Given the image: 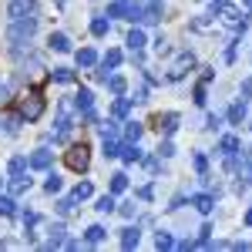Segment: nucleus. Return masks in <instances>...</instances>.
<instances>
[{
  "instance_id": "20",
  "label": "nucleus",
  "mask_w": 252,
  "mask_h": 252,
  "mask_svg": "<svg viewBox=\"0 0 252 252\" xmlns=\"http://www.w3.org/2000/svg\"><path fill=\"white\" fill-rule=\"evenodd\" d=\"M74 78H78V74H74L71 67H54V81H58V84H71Z\"/></svg>"
},
{
  "instance_id": "25",
  "label": "nucleus",
  "mask_w": 252,
  "mask_h": 252,
  "mask_svg": "<svg viewBox=\"0 0 252 252\" xmlns=\"http://www.w3.org/2000/svg\"><path fill=\"white\" fill-rule=\"evenodd\" d=\"M91 192H94V189H91V182H81L71 195H74V202H84V198H91Z\"/></svg>"
},
{
  "instance_id": "32",
  "label": "nucleus",
  "mask_w": 252,
  "mask_h": 252,
  "mask_svg": "<svg viewBox=\"0 0 252 252\" xmlns=\"http://www.w3.org/2000/svg\"><path fill=\"white\" fill-rule=\"evenodd\" d=\"M155 246H158V249H172V246H175V239H172L168 232H158V235H155Z\"/></svg>"
},
{
  "instance_id": "7",
  "label": "nucleus",
  "mask_w": 252,
  "mask_h": 252,
  "mask_svg": "<svg viewBox=\"0 0 252 252\" xmlns=\"http://www.w3.org/2000/svg\"><path fill=\"white\" fill-rule=\"evenodd\" d=\"M7 14H10V20H20V17H27V14H34V0H10Z\"/></svg>"
},
{
  "instance_id": "27",
  "label": "nucleus",
  "mask_w": 252,
  "mask_h": 252,
  "mask_svg": "<svg viewBox=\"0 0 252 252\" xmlns=\"http://www.w3.org/2000/svg\"><path fill=\"white\" fill-rule=\"evenodd\" d=\"M104 155H108V158H118V155H121V145H118V138H104Z\"/></svg>"
},
{
  "instance_id": "9",
  "label": "nucleus",
  "mask_w": 252,
  "mask_h": 252,
  "mask_svg": "<svg viewBox=\"0 0 252 252\" xmlns=\"http://www.w3.org/2000/svg\"><path fill=\"white\" fill-rule=\"evenodd\" d=\"M27 165H31V168H37V172H44V168H51V152H47V148H37L34 155L27 158Z\"/></svg>"
},
{
  "instance_id": "22",
  "label": "nucleus",
  "mask_w": 252,
  "mask_h": 252,
  "mask_svg": "<svg viewBox=\"0 0 252 252\" xmlns=\"http://www.w3.org/2000/svg\"><path fill=\"white\" fill-rule=\"evenodd\" d=\"M128 47H131V54H135V51H141V47H145V34H141V31H131V34H128Z\"/></svg>"
},
{
  "instance_id": "11",
  "label": "nucleus",
  "mask_w": 252,
  "mask_h": 252,
  "mask_svg": "<svg viewBox=\"0 0 252 252\" xmlns=\"http://www.w3.org/2000/svg\"><path fill=\"white\" fill-rule=\"evenodd\" d=\"M94 64H97V54L91 47H81L78 51V67H94Z\"/></svg>"
},
{
  "instance_id": "46",
  "label": "nucleus",
  "mask_w": 252,
  "mask_h": 252,
  "mask_svg": "<svg viewBox=\"0 0 252 252\" xmlns=\"http://www.w3.org/2000/svg\"><path fill=\"white\" fill-rule=\"evenodd\" d=\"M246 225H252V209H249V212H246Z\"/></svg>"
},
{
  "instance_id": "29",
  "label": "nucleus",
  "mask_w": 252,
  "mask_h": 252,
  "mask_svg": "<svg viewBox=\"0 0 252 252\" xmlns=\"http://www.w3.org/2000/svg\"><path fill=\"white\" fill-rule=\"evenodd\" d=\"M84 239H88V242H91V246H97V242H101V239H104V229H101V225H91V229H88V232H84Z\"/></svg>"
},
{
  "instance_id": "26",
  "label": "nucleus",
  "mask_w": 252,
  "mask_h": 252,
  "mask_svg": "<svg viewBox=\"0 0 252 252\" xmlns=\"http://www.w3.org/2000/svg\"><path fill=\"white\" fill-rule=\"evenodd\" d=\"M108 17H128V0H118L108 7Z\"/></svg>"
},
{
  "instance_id": "10",
  "label": "nucleus",
  "mask_w": 252,
  "mask_h": 252,
  "mask_svg": "<svg viewBox=\"0 0 252 252\" xmlns=\"http://www.w3.org/2000/svg\"><path fill=\"white\" fill-rule=\"evenodd\" d=\"M64 246V225H54L51 229V239L44 242V249H61Z\"/></svg>"
},
{
  "instance_id": "4",
  "label": "nucleus",
  "mask_w": 252,
  "mask_h": 252,
  "mask_svg": "<svg viewBox=\"0 0 252 252\" xmlns=\"http://www.w3.org/2000/svg\"><path fill=\"white\" fill-rule=\"evenodd\" d=\"M192 67H195V58L185 51V54H178V58H175V64L168 67V78H172V81H182L189 71H192Z\"/></svg>"
},
{
  "instance_id": "1",
  "label": "nucleus",
  "mask_w": 252,
  "mask_h": 252,
  "mask_svg": "<svg viewBox=\"0 0 252 252\" xmlns=\"http://www.w3.org/2000/svg\"><path fill=\"white\" fill-rule=\"evenodd\" d=\"M64 161H67L71 172H88V165H91V148H88L84 141H81V145H71L67 155H64Z\"/></svg>"
},
{
  "instance_id": "40",
  "label": "nucleus",
  "mask_w": 252,
  "mask_h": 252,
  "mask_svg": "<svg viewBox=\"0 0 252 252\" xmlns=\"http://www.w3.org/2000/svg\"><path fill=\"white\" fill-rule=\"evenodd\" d=\"M101 138H118V128L111 125V121H104V125H101Z\"/></svg>"
},
{
  "instance_id": "17",
  "label": "nucleus",
  "mask_w": 252,
  "mask_h": 252,
  "mask_svg": "<svg viewBox=\"0 0 252 252\" xmlns=\"http://www.w3.org/2000/svg\"><path fill=\"white\" fill-rule=\"evenodd\" d=\"M192 205L198 209V212H212L215 198H212V195H195V198H192Z\"/></svg>"
},
{
  "instance_id": "37",
  "label": "nucleus",
  "mask_w": 252,
  "mask_h": 252,
  "mask_svg": "<svg viewBox=\"0 0 252 252\" xmlns=\"http://www.w3.org/2000/svg\"><path fill=\"white\" fill-rule=\"evenodd\" d=\"M195 172L205 178V172H209V158H205V155H195Z\"/></svg>"
},
{
  "instance_id": "12",
  "label": "nucleus",
  "mask_w": 252,
  "mask_h": 252,
  "mask_svg": "<svg viewBox=\"0 0 252 252\" xmlns=\"http://www.w3.org/2000/svg\"><path fill=\"white\" fill-rule=\"evenodd\" d=\"M209 81H212V71H205V74H202V81H198V84H195V104H205V84H209Z\"/></svg>"
},
{
  "instance_id": "30",
  "label": "nucleus",
  "mask_w": 252,
  "mask_h": 252,
  "mask_svg": "<svg viewBox=\"0 0 252 252\" xmlns=\"http://www.w3.org/2000/svg\"><path fill=\"white\" fill-rule=\"evenodd\" d=\"M242 118H246V104H232V108H229V121H232V125H239Z\"/></svg>"
},
{
  "instance_id": "23",
  "label": "nucleus",
  "mask_w": 252,
  "mask_h": 252,
  "mask_svg": "<svg viewBox=\"0 0 252 252\" xmlns=\"http://www.w3.org/2000/svg\"><path fill=\"white\" fill-rule=\"evenodd\" d=\"M128 108H131V101H128V97H121V94H118L115 108H111V115H115V118H125V115H128Z\"/></svg>"
},
{
  "instance_id": "33",
  "label": "nucleus",
  "mask_w": 252,
  "mask_h": 252,
  "mask_svg": "<svg viewBox=\"0 0 252 252\" xmlns=\"http://www.w3.org/2000/svg\"><path fill=\"white\" fill-rule=\"evenodd\" d=\"M67 131H71V121H67V118H61V121H58V131H54V138H58V141H64V138H67Z\"/></svg>"
},
{
  "instance_id": "44",
  "label": "nucleus",
  "mask_w": 252,
  "mask_h": 252,
  "mask_svg": "<svg viewBox=\"0 0 252 252\" xmlns=\"http://www.w3.org/2000/svg\"><path fill=\"white\" fill-rule=\"evenodd\" d=\"M121 215L125 219H135V205H121Z\"/></svg>"
},
{
  "instance_id": "31",
  "label": "nucleus",
  "mask_w": 252,
  "mask_h": 252,
  "mask_svg": "<svg viewBox=\"0 0 252 252\" xmlns=\"http://www.w3.org/2000/svg\"><path fill=\"white\" fill-rule=\"evenodd\" d=\"M58 212H61V215H71V212H74V195L61 198V202H58Z\"/></svg>"
},
{
  "instance_id": "19",
  "label": "nucleus",
  "mask_w": 252,
  "mask_h": 252,
  "mask_svg": "<svg viewBox=\"0 0 252 252\" xmlns=\"http://www.w3.org/2000/svg\"><path fill=\"white\" fill-rule=\"evenodd\" d=\"M138 246V229H125L121 232V249H135Z\"/></svg>"
},
{
  "instance_id": "6",
  "label": "nucleus",
  "mask_w": 252,
  "mask_h": 252,
  "mask_svg": "<svg viewBox=\"0 0 252 252\" xmlns=\"http://www.w3.org/2000/svg\"><path fill=\"white\" fill-rule=\"evenodd\" d=\"M219 14H222V20H225L232 31H246V14H239L235 7H222Z\"/></svg>"
},
{
  "instance_id": "5",
  "label": "nucleus",
  "mask_w": 252,
  "mask_h": 252,
  "mask_svg": "<svg viewBox=\"0 0 252 252\" xmlns=\"http://www.w3.org/2000/svg\"><path fill=\"white\" fill-rule=\"evenodd\" d=\"M178 121H182V118L175 115V111H168V115H155V118H152V125H155L158 131H165V135H175Z\"/></svg>"
},
{
  "instance_id": "15",
  "label": "nucleus",
  "mask_w": 252,
  "mask_h": 252,
  "mask_svg": "<svg viewBox=\"0 0 252 252\" xmlns=\"http://www.w3.org/2000/svg\"><path fill=\"white\" fill-rule=\"evenodd\" d=\"M121 158H125L128 165H135V161H141V152H138V145H131V141H128V145L121 148Z\"/></svg>"
},
{
  "instance_id": "3",
  "label": "nucleus",
  "mask_w": 252,
  "mask_h": 252,
  "mask_svg": "<svg viewBox=\"0 0 252 252\" xmlns=\"http://www.w3.org/2000/svg\"><path fill=\"white\" fill-rule=\"evenodd\" d=\"M34 31H37V17H34V14L14 20V27H10V44L17 47V44H24V40H31V34H34Z\"/></svg>"
},
{
  "instance_id": "13",
  "label": "nucleus",
  "mask_w": 252,
  "mask_h": 252,
  "mask_svg": "<svg viewBox=\"0 0 252 252\" xmlns=\"http://www.w3.org/2000/svg\"><path fill=\"white\" fill-rule=\"evenodd\" d=\"M10 192H14V195L31 192V178H24V175H14V178H10Z\"/></svg>"
},
{
  "instance_id": "28",
  "label": "nucleus",
  "mask_w": 252,
  "mask_h": 252,
  "mask_svg": "<svg viewBox=\"0 0 252 252\" xmlns=\"http://www.w3.org/2000/svg\"><path fill=\"white\" fill-rule=\"evenodd\" d=\"M138 138H141V125H135V121H131V125L125 128V141H131V145H138Z\"/></svg>"
},
{
  "instance_id": "35",
  "label": "nucleus",
  "mask_w": 252,
  "mask_h": 252,
  "mask_svg": "<svg viewBox=\"0 0 252 252\" xmlns=\"http://www.w3.org/2000/svg\"><path fill=\"white\" fill-rule=\"evenodd\" d=\"M91 34H97V37H104V34H108V20H104V17H97L94 24H91Z\"/></svg>"
},
{
  "instance_id": "2",
  "label": "nucleus",
  "mask_w": 252,
  "mask_h": 252,
  "mask_svg": "<svg viewBox=\"0 0 252 252\" xmlns=\"http://www.w3.org/2000/svg\"><path fill=\"white\" fill-rule=\"evenodd\" d=\"M40 115H44V94L34 88V91H27V94H24V101H20V118L37 121Z\"/></svg>"
},
{
  "instance_id": "16",
  "label": "nucleus",
  "mask_w": 252,
  "mask_h": 252,
  "mask_svg": "<svg viewBox=\"0 0 252 252\" xmlns=\"http://www.w3.org/2000/svg\"><path fill=\"white\" fill-rule=\"evenodd\" d=\"M125 189H128V175H125V172L111 175V195H121Z\"/></svg>"
},
{
  "instance_id": "38",
  "label": "nucleus",
  "mask_w": 252,
  "mask_h": 252,
  "mask_svg": "<svg viewBox=\"0 0 252 252\" xmlns=\"http://www.w3.org/2000/svg\"><path fill=\"white\" fill-rule=\"evenodd\" d=\"M44 189H47L51 195H54V192H61V178H58V175H47V182H44Z\"/></svg>"
},
{
  "instance_id": "18",
  "label": "nucleus",
  "mask_w": 252,
  "mask_h": 252,
  "mask_svg": "<svg viewBox=\"0 0 252 252\" xmlns=\"http://www.w3.org/2000/svg\"><path fill=\"white\" fill-rule=\"evenodd\" d=\"M239 172L246 182H252V152H242V161H239Z\"/></svg>"
},
{
  "instance_id": "34",
  "label": "nucleus",
  "mask_w": 252,
  "mask_h": 252,
  "mask_svg": "<svg viewBox=\"0 0 252 252\" xmlns=\"http://www.w3.org/2000/svg\"><path fill=\"white\" fill-rule=\"evenodd\" d=\"M24 168H27V158H10V175H24Z\"/></svg>"
},
{
  "instance_id": "21",
  "label": "nucleus",
  "mask_w": 252,
  "mask_h": 252,
  "mask_svg": "<svg viewBox=\"0 0 252 252\" xmlns=\"http://www.w3.org/2000/svg\"><path fill=\"white\" fill-rule=\"evenodd\" d=\"M222 152H225V158H232L235 152H239V138H235V135H225V138H222Z\"/></svg>"
},
{
  "instance_id": "43",
  "label": "nucleus",
  "mask_w": 252,
  "mask_h": 252,
  "mask_svg": "<svg viewBox=\"0 0 252 252\" xmlns=\"http://www.w3.org/2000/svg\"><path fill=\"white\" fill-rule=\"evenodd\" d=\"M10 101V84H0V104H7Z\"/></svg>"
},
{
  "instance_id": "45",
  "label": "nucleus",
  "mask_w": 252,
  "mask_h": 252,
  "mask_svg": "<svg viewBox=\"0 0 252 252\" xmlns=\"http://www.w3.org/2000/svg\"><path fill=\"white\" fill-rule=\"evenodd\" d=\"M242 94L252 97V78H249V81H242Z\"/></svg>"
},
{
  "instance_id": "41",
  "label": "nucleus",
  "mask_w": 252,
  "mask_h": 252,
  "mask_svg": "<svg viewBox=\"0 0 252 252\" xmlns=\"http://www.w3.org/2000/svg\"><path fill=\"white\" fill-rule=\"evenodd\" d=\"M158 155H161V158H172L175 155V145H172V141H165V145L158 148Z\"/></svg>"
},
{
  "instance_id": "36",
  "label": "nucleus",
  "mask_w": 252,
  "mask_h": 252,
  "mask_svg": "<svg viewBox=\"0 0 252 252\" xmlns=\"http://www.w3.org/2000/svg\"><path fill=\"white\" fill-rule=\"evenodd\" d=\"M17 209H14V198H3L0 195V215H14Z\"/></svg>"
},
{
  "instance_id": "8",
  "label": "nucleus",
  "mask_w": 252,
  "mask_h": 252,
  "mask_svg": "<svg viewBox=\"0 0 252 252\" xmlns=\"http://www.w3.org/2000/svg\"><path fill=\"white\" fill-rule=\"evenodd\" d=\"M74 104H78V111L88 118V121H94V115H91V108H94V94H91V91H78Z\"/></svg>"
},
{
  "instance_id": "24",
  "label": "nucleus",
  "mask_w": 252,
  "mask_h": 252,
  "mask_svg": "<svg viewBox=\"0 0 252 252\" xmlns=\"http://www.w3.org/2000/svg\"><path fill=\"white\" fill-rule=\"evenodd\" d=\"M115 195L108 192V195H101V198H97V212H115Z\"/></svg>"
},
{
  "instance_id": "39",
  "label": "nucleus",
  "mask_w": 252,
  "mask_h": 252,
  "mask_svg": "<svg viewBox=\"0 0 252 252\" xmlns=\"http://www.w3.org/2000/svg\"><path fill=\"white\" fill-rule=\"evenodd\" d=\"M108 84H111V91H115V94H125V88H128L125 78H108Z\"/></svg>"
},
{
  "instance_id": "42",
  "label": "nucleus",
  "mask_w": 252,
  "mask_h": 252,
  "mask_svg": "<svg viewBox=\"0 0 252 252\" xmlns=\"http://www.w3.org/2000/svg\"><path fill=\"white\" fill-rule=\"evenodd\" d=\"M3 125H7V131H17V128H20V115H10Z\"/></svg>"
},
{
  "instance_id": "14",
  "label": "nucleus",
  "mask_w": 252,
  "mask_h": 252,
  "mask_svg": "<svg viewBox=\"0 0 252 252\" xmlns=\"http://www.w3.org/2000/svg\"><path fill=\"white\" fill-rule=\"evenodd\" d=\"M47 44H51L54 51H71V37H67V34H51Z\"/></svg>"
}]
</instances>
